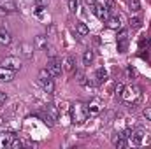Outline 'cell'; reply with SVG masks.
I'll return each mask as SVG.
<instances>
[{
  "mask_svg": "<svg viewBox=\"0 0 151 149\" xmlns=\"http://www.w3.org/2000/svg\"><path fill=\"white\" fill-rule=\"evenodd\" d=\"M70 117L74 125H83L88 119V105L83 102H76L70 109Z\"/></svg>",
  "mask_w": 151,
  "mask_h": 149,
  "instance_id": "1",
  "label": "cell"
},
{
  "mask_svg": "<svg viewBox=\"0 0 151 149\" xmlns=\"http://www.w3.org/2000/svg\"><path fill=\"white\" fill-rule=\"evenodd\" d=\"M119 97L123 98L125 104H135V102L141 98V90H139L137 86H134V84H132V86H125Z\"/></svg>",
  "mask_w": 151,
  "mask_h": 149,
  "instance_id": "2",
  "label": "cell"
},
{
  "mask_svg": "<svg viewBox=\"0 0 151 149\" xmlns=\"http://www.w3.org/2000/svg\"><path fill=\"white\" fill-rule=\"evenodd\" d=\"M39 81H40V86L44 88L46 93H53L55 91V82H53V75L49 74L47 69H42L39 72Z\"/></svg>",
  "mask_w": 151,
  "mask_h": 149,
  "instance_id": "3",
  "label": "cell"
},
{
  "mask_svg": "<svg viewBox=\"0 0 151 149\" xmlns=\"http://www.w3.org/2000/svg\"><path fill=\"white\" fill-rule=\"evenodd\" d=\"M46 69L49 70V74L53 75V77H58V75L62 74V62L60 60H56L55 56L51 58V60H47V65H46Z\"/></svg>",
  "mask_w": 151,
  "mask_h": 149,
  "instance_id": "4",
  "label": "cell"
},
{
  "mask_svg": "<svg viewBox=\"0 0 151 149\" xmlns=\"http://www.w3.org/2000/svg\"><path fill=\"white\" fill-rule=\"evenodd\" d=\"M34 49H35V46L34 44H28V42H21L18 46V51H19V54L25 60H32L34 58Z\"/></svg>",
  "mask_w": 151,
  "mask_h": 149,
  "instance_id": "5",
  "label": "cell"
},
{
  "mask_svg": "<svg viewBox=\"0 0 151 149\" xmlns=\"http://www.w3.org/2000/svg\"><path fill=\"white\" fill-rule=\"evenodd\" d=\"M91 11H93V14H95L99 19H102V21H106V19L109 18V9H107L104 4H99V2H97Z\"/></svg>",
  "mask_w": 151,
  "mask_h": 149,
  "instance_id": "6",
  "label": "cell"
},
{
  "mask_svg": "<svg viewBox=\"0 0 151 149\" xmlns=\"http://www.w3.org/2000/svg\"><path fill=\"white\" fill-rule=\"evenodd\" d=\"M2 67H7V69H11V70H19V69H21V60L16 58V56H7V58H4V62H2Z\"/></svg>",
  "mask_w": 151,
  "mask_h": 149,
  "instance_id": "7",
  "label": "cell"
},
{
  "mask_svg": "<svg viewBox=\"0 0 151 149\" xmlns=\"http://www.w3.org/2000/svg\"><path fill=\"white\" fill-rule=\"evenodd\" d=\"M127 47H128V34H127V30H121L118 35V51L127 53Z\"/></svg>",
  "mask_w": 151,
  "mask_h": 149,
  "instance_id": "8",
  "label": "cell"
},
{
  "mask_svg": "<svg viewBox=\"0 0 151 149\" xmlns=\"http://www.w3.org/2000/svg\"><path fill=\"white\" fill-rule=\"evenodd\" d=\"M142 140H144V130H142V128L134 130L132 135H130V142H132V146H141Z\"/></svg>",
  "mask_w": 151,
  "mask_h": 149,
  "instance_id": "9",
  "label": "cell"
},
{
  "mask_svg": "<svg viewBox=\"0 0 151 149\" xmlns=\"http://www.w3.org/2000/svg\"><path fill=\"white\" fill-rule=\"evenodd\" d=\"M14 72L16 70H11L7 67H0V82H11L14 79Z\"/></svg>",
  "mask_w": 151,
  "mask_h": 149,
  "instance_id": "10",
  "label": "cell"
},
{
  "mask_svg": "<svg viewBox=\"0 0 151 149\" xmlns=\"http://www.w3.org/2000/svg\"><path fill=\"white\" fill-rule=\"evenodd\" d=\"M106 23H107V28H111V30H119V28H121V19H119V16H109V18L106 19Z\"/></svg>",
  "mask_w": 151,
  "mask_h": 149,
  "instance_id": "11",
  "label": "cell"
},
{
  "mask_svg": "<svg viewBox=\"0 0 151 149\" xmlns=\"http://www.w3.org/2000/svg\"><path fill=\"white\" fill-rule=\"evenodd\" d=\"M11 42H12L11 32H7L5 28H0V44H2V46H9Z\"/></svg>",
  "mask_w": 151,
  "mask_h": 149,
  "instance_id": "12",
  "label": "cell"
},
{
  "mask_svg": "<svg viewBox=\"0 0 151 149\" xmlns=\"http://www.w3.org/2000/svg\"><path fill=\"white\" fill-rule=\"evenodd\" d=\"M34 46H35V49H47V37L46 35H37L35 40H34Z\"/></svg>",
  "mask_w": 151,
  "mask_h": 149,
  "instance_id": "13",
  "label": "cell"
},
{
  "mask_svg": "<svg viewBox=\"0 0 151 149\" xmlns=\"http://www.w3.org/2000/svg\"><path fill=\"white\" fill-rule=\"evenodd\" d=\"M106 79H107V70H106L104 67H100V69L95 70V82H97V84H102Z\"/></svg>",
  "mask_w": 151,
  "mask_h": 149,
  "instance_id": "14",
  "label": "cell"
},
{
  "mask_svg": "<svg viewBox=\"0 0 151 149\" xmlns=\"http://www.w3.org/2000/svg\"><path fill=\"white\" fill-rule=\"evenodd\" d=\"M100 112V102L99 100H93L88 104V116H97Z\"/></svg>",
  "mask_w": 151,
  "mask_h": 149,
  "instance_id": "15",
  "label": "cell"
},
{
  "mask_svg": "<svg viewBox=\"0 0 151 149\" xmlns=\"http://www.w3.org/2000/svg\"><path fill=\"white\" fill-rule=\"evenodd\" d=\"M62 65H63V70H65V72H69V74L74 72V58H72V56H67Z\"/></svg>",
  "mask_w": 151,
  "mask_h": 149,
  "instance_id": "16",
  "label": "cell"
},
{
  "mask_svg": "<svg viewBox=\"0 0 151 149\" xmlns=\"http://www.w3.org/2000/svg\"><path fill=\"white\" fill-rule=\"evenodd\" d=\"M76 30H77V34H79V35H83V37H86V35L90 34V28H88V25H86V23H83V21H77V25H76Z\"/></svg>",
  "mask_w": 151,
  "mask_h": 149,
  "instance_id": "17",
  "label": "cell"
},
{
  "mask_svg": "<svg viewBox=\"0 0 151 149\" xmlns=\"http://www.w3.org/2000/svg\"><path fill=\"white\" fill-rule=\"evenodd\" d=\"M93 60H95V54H93V51H91V49L84 51V54H83V63L88 67V65H91V63H93Z\"/></svg>",
  "mask_w": 151,
  "mask_h": 149,
  "instance_id": "18",
  "label": "cell"
},
{
  "mask_svg": "<svg viewBox=\"0 0 151 149\" xmlns=\"http://www.w3.org/2000/svg\"><path fill=\"white\" fill-rule=\"evenodd\" d=\"M114 146H116V148H118V149L128 148V140H127L125 137H121V135H119V137H118V139L114 140Z\"/></svg>",
  "mask_w": 151,
  "mask_h": 149,
  "instance_id": "19",
  "label": "cell"
},
{
  "mask_svg": "<svg viewBox=\"0 0 151 149\" xmlns=\"http://www.w3.org/2000/svg\"><path fill=\"white\" fill-rule=\"evenodd\" d=\"M128 9L132 12H139L141 11V2L139 0H128Z\"/></svg>",
  "mask_w": 151,
  "mask_h": 149,
  "instance_id": "20",
  "label": "cell"
},
{
  "mask_svg": "<svg viewBox=\"0 0 151 149\" xmlns=\"http://www.w3.org/2000/svg\"><path fill=\"white\" fill-rule=\"evenodd\" d=\"M9 146H11V148H12V149H19V148H23V146H25V142H23V140H21V139H18V137H16V135H14V137H12V140H11V144H9Z\"/></svg>",
  "mask_w": 151,
  "mask_h": 149,
  "instance_id": "21",
  "label": "cell"
},
{
  "mask_svg": "<svg viewBox=\"0 0 151 149\" xmlns=\"http://www.w3.org/2000/svg\"><path fill=\"white\" fill-rule=\"evenodd\" d=\"M46 111L49 112V116H51V117H53V119H55V121H56V119H58V111H56V107H55V105H53V104H49V105H47V107H46Z\"/></svg>",
  "mask_w": 151,
  "mask_h": 149,
  "instance_id": "22",
  "label": "cell"
},
{
  "mask_svg": "<svg viewBox=\"0 0 151 149\" xmlns=\"http://www.w3.org/2000/svg\"><path fill=\"white\" fill-rule=\"evenodd\" d=\"M69 9H70V12H77V9H79V0H69Z\"/></svg>",
  "mask_w": 151,
  "mask_h": 149,
  "instance_id": "23",
  "label": "cell"
},
{
  "mask_svg": "<svg viewBox=\"0 0 151 149\" xmlns=\"http://www.w3.org/2000/svg\"><path fill=\"white\" fill-rule=\"evenodd\" d=\"M130 27H132V28H139V27H141V19H139V18H132V19H130Z\"/></svg>",
  "mask_w": 151,
  "mask_h": 149,
  "instance_id": "24",
  "label": "cell"
},
{
  "mask_svg": "<svg viewBox=\"0 0 151 149\" xmlns=\"http://www.w3.org/2000/svg\"><path fill=\"white\" fill-rule=\"evenodd\" d=\"M5 102H7V93L0 91V107H4V105H5Z\"/></svg>",
  "mask_w": 151,
  "mask_h": 149,
  "instance_id": "25",
  "label": "cell"
},
{
  "mask_svg": "<svg viewBox=\"0 0 151 149\" xmlns=\"http://www.w3.org/2000/svg\"><path fill=\"white\" fill-rule=\"evenodd\" d=\"M142 116L148 119V121H151V107H148V109H144L142 111Z\"/></svg>",
  "mask_w": 151,
  "mask_h": 149,
  "instance_id": "26",
  "label": "cell"
},
{
  "mask_svg": "<svg viewBox=\"0 0 151 149\" xmlns=\"http://www.w3.org/2000/svg\"><path fill=\"white\" fill-rule=\"evenodd\" d=\"M49 0H35V5H40V7H47Z\"/></svg>",
  "mask_w": 151,
  "mask_h": 149,
  "instance_id": "27",
  "label": "cell"
},
{
  "mask_svg": "<svg viewBox=\"0 0 151 149\" xmlns=\"http://www.w3.org/2000/svg\"><path fill=\"white\" fill-rule=\"evenodd\" d=\"M123 88H125L123 84H116V90H114V91H116V95H121V91H123Z\"/></svg>",
  "mask_w": 151,
  "mask_h": 149,
  "instance_id": "28",
  "label": "cell"
},
{
  "mask_svg": "<svg viewBox=\"0 0 151 149\" xmlns=\"http://www.w3.org/2000/svg\"><path fill=\"white\" fill-rule=\"evenodd\" d=\"M7 14H9V11H7V9H4V7L0 5V18H5Z\"/></svg>",
  "mask_w": 151,
  "mask_h": 149,
  "instance_id": "29",
  "label": "cell"
},
{
  "mask_svg": "<svg viewBox=\"0 0 151 149\" xmlns=\"http://www.w3.org/2000/svg\"><path fill=\"white\" fill-rule=\"evenodd\" d=\"M84 4H86V5H88L90 9H93V5H95L97 2H95V0H84Z\"/></svg>",
  "mask_w": 151,
  "mask_h": 149,
  "instance_id": "30",
  "label": "cell"
},
{
  "mask_svg": "<svg viewBox=\"0 0 151 149\" xmlns=\"http://www.w3.org/2000/svg\"><path fill=\"white\" fill-rule=\"evenodd\" d=\"M135 74H137V72H135V70H134L132 67H128V69H127V75H132V77H134Z\"/></svg>",
  "mask_w": 151,
  "mask_h": 149,
  "instance_id": "31",
  "label": "cell"
}]
</instances>
